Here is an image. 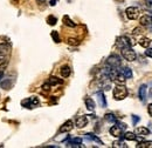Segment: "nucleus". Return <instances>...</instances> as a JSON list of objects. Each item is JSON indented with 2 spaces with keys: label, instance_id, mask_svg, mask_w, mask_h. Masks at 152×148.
Returning a JSON list of instances; mask_svg holds the SVG:
<instances>
[{
  "label": "nucleus",
  "instance_id": "obj_1",
  "mask_svg": "<svg viewBox=\"0 0 152 148\" xmlns=\"http://www.w3.org/2000/svg\"><path fill=\"white\" fill-rule=\"evenodd\" d=\"M127 95H128V90L122 83H118L113 88V98L116 100H123L124 98H127Z\"/></svg>",
  "mask_w": 152,
  "mask_h": 148
},
{
  "label": "nucleus",
  "instance_id": "obj_2",
  "mask_svg": "<svg viewBox=\"0 0 152 148\" xmlns=\"http://www.w3.org/2000/svg\"><path fill=\"white\" fill-rule=\"evenodd\" d=\"M136 42L132 40V39H129L127 37H120V38H117V41H116V45L118 48H125V47H131L133 46Z\"/></svg>",
  "mask_w": 152,
  "mask_h": 148
},
{
  "label": "nucleus",
  "instance_id": "obj_3",
  "mask_svg": "<svg viewBox=\"0 0 152 148\" xmlns=\"http://www.w3.org/2000/svg\"><path fill=\"white\" fill-rule=\"evenodd\" d=\"M127 128L125 124H117L116 126H112L110 128V134L115 138H120L123 136V131Z\"/></svg>",
  "mask_w": 152,
  "mask_h": 148
},
{
  "label": "nucleus",
  "instance_id": "obj_4",
  "mask_svg": "<svg viewBox=\"0 0 152 148\" xmlns=\"http://www.w3.org/2000/svg\"><path fill=\"white\" fill-rule=\"evenodd\" d=\"M122 55L125 60L128 61H133L136 60V52L131 48V47H125V48H122Z\"/></svg>",
  "mask_w": 152,
  "mask_h": 148
},
{
  "label": "nucleus",
  "instance_id": "obj_5",
  "mask_svg": "<svg viewBox=\"0 0 152 148\" xmlns=\"http://www.w3.org/2000/svg\"><path fill=\"white\" fill-rule=\"evenodd\" d=\"M107 64H108V66H110V67L118 68V67L120 66V64H122V60H120V58H119L118 55L112 54V55H110V56L108 58Z\"/></svg>",
  "mask_w": 152,
  "mask_h": 148
},
{
  "label": "nucleus",
  "instance_id": "obj_6",
  "mask_svg": "<svg viewBox=\"0 0 152 148\" xmlns=\"http://www.w3.org/2000/svg\"><path fill=\"white\" fill-rule=\"evenodd\" d=\"M21 104H22V106H25V107H28V108H33V107H36V106H39V100H38V98L33 97V98H28V99L23 100Z\"/></svg>",
  "mask_w": 152,
  "mask_h": 148
},
{
  "label": "nucleus",
  "instance_id": "obj_7",
  "mask_svg": "<svg viewBox=\"0 0 152 148\" xmlns=\"http://www.w3.org/2000/svg\"><path fill=\"white\" fill-rule=\"evenodd\" d=\"M139 15V8L138 7H129L127 8V17L130 20H136Z\"/></svg>",
  "mask_w": 152,
  "mask_h": 148
},
{
  "label": "nucleus",
  "instance_id": "obj_8",
  "mask_svg": "<svg viewBox=\"0 0 152 148\" xmlns=\"http://www.w3.org/2000/svg\"><path fill=\"white\" fill-rule=\"evenodd\" d=\"M10 51L11 48L7 44H0V61H3V59L10 54Z\"/></svg>",
  "mask_w": 152,
  "mask_h": 148
},
{
  "label": "nucleus",
  "instance_id": "obj_9",
  "mask_svg": "<svg viewBox=\"0 0 152 148\" xmlns=\"http://www.w3.org/2000/svg\"><path fill=\"white\" fill-rule=\"evenodd\" d=\"M73 127H74L73 121H72V120H68V121H66L62 126H61L60 132H61V133H67V132H70V131L73 129Z\"/></svg>",
  "mask_w": 152,
  "mask_h": 148
},
{
  "label": "nucleus",
  "instance_id": "obj_10",
  "mask_svg": "<svg viewBox=\"0 0 152 148\" xmlns=\"http://www.w3.org/2000/svg\"><path fill=\"white\" fill-rule=\"evenodd\" d=\"M88 124V119H87V116H78L77 119H76V126L77 128H83L85 127Z\"/></svg>",
  "mask_w": 152,
  "mask_h": 148
},
{
  "label": "nucleus",
  "instance_id": "obj_11",
  "mask_svg": "<svg viewBox=\"0 0 152 148\" xmlns=\"http://www.w3.org/2000/svg\"><path fill=\"white\" fill-rule=\"evenodd\" d=\"M81 143H82V139L81 138H74V139H70L68 141V147H81Z\"/></svg>",
  "mask_w": 152,
  "mask_h": 148
},
{
  "label": "nucleus",
  "instance_id": "obj_12",
  "mask_svg": "<svg viewBox=\"0 0 152 148\" xmlns=\"http://www.w3.org/2000/svg\"><path fill=\"white\" fill-rule=\"evenodd\" d=\"M138 97L140 99V101H145V98H146V85H142L139 87V91H138Z\"/></svg>",
  "mask_w": 152,
  "mask_h": 148
},
{
  "label": "nucleus",
  "instance_id": "obj_13",
  "mask_svg": "<svg viewBox=\"0 0 152 148\" xmlns=\"http://www.w3.org/2000/svg\"><path fill=\"white\" fill-rule=\"evenodd\" d=\"M139 22H140L142 26H147V25L152 24V17H150V15H147V14H146V15H143V17L140 18Z\"/></svg>",
  "mask_w": 152,
  "mask_h": 148
},
{
  "label": "nucleus",
  "instance_id": "obj_14",
  "mask_svg": "<svg viewBox=\"0 0 152 148\" xmlns=\"http://www.w3.org/2000/svg\"><path fill=\"white\" fill-rule=\"evenodd\" d=\"M97 99H98V104L101 105V107H107V101H105V97H104V94H103V92H98L97 94Z\"/></svg>",
  "mask_w": 152,
  "mask_h": 148
},
{
  "label": "nucleus",
  "instance_id": "obj_15",
  "mask_svg": "<svg viewBox=\"0 0 152 148\" xmlns=\"http://www.w3.org/2000/svg\"><path fill=\"white\" fill-rule=\"evenodd\" d=\"M122 72V74H123L125 76V79H131L132 78V71L129 68V67H123L122 69H119Z\"/></svg>",
  "mask_w": 152,
  "mask_h": 148
},
{
  "label": "nucleus",
  "instance_id": "obj_16",
  "mask_svg": "<svg viewBox=\"0 0 152 148\" xmlns=\"http://www.w3.org/2000/svg\"><path fill=\"white\" fill-rule=\"evenodd\" d=\"M85 106H87V108L89 109V110H94L95 109V102H94V100L93 99H90V98H85Z\"/></svg>",
  "mask_w": 152,
  "mask_h": 148
},
{
  "label": "nucleus",
  "instance_id": "obj_17",
  "mask_svg": "<svg viewBox=\"0 0 152 148\" xmlns=\"http://www.w3.org/2000/svg\"><path fill=\"white\" fill-rule=\"evenodd\" d=\"M150 133V131L147 129V128H145V127H137L136 128V134H138V135H140V136H145V135H147Z\"/></svg>",
  "mask_w": 152,
  "mask_h": 148
},
{
  "label": "nucleus",
  "instance_id": "obj_18",
  "mask_svg": "<svg viewBox=\"0 0 152 148\" xmlns=\"http://www.w3.org/2000/svg\"><path fill=\"white\" fill-rule=\"evenodd\" d=\"M48 82H49L50 86H55V85H61L63 81L61 80V79H58V78H56V76H50L49 80H48Z\"/></svg>",
  "mask_w": 152,
  "mask_h": 148
},
{
  "label": "nucleus",
  "instance_id": "obj_19",
  "mask_svg": "<svg viewBox=\"0 0 152 148\" xmlns=\"http://www.w3.org/2000/svg\"><path fill=\"white\" fill-rule=\"evenodd\" d=\"M60 72H61V75H62L63 78H68L70 75V67L69 66H63Z\"/></svg>",
  "mask_w": 152,
  "mask_h": 148
},
{
  "label": "nucleus",
  "instance_id": "obj_20",
  "mask_svg": "<svg viewBox=\"0 0 152 148\" xmlns=\"http://www.w3.org/2000/svg\"><path fill=\"white\" fill-rule=\"evenodd\" d=\"M85 138H87L88 140H93V141H95V142H97V143H100V145H103V142H102L96 135H94L93 133H88V134H85Z\"/></svg>",
  "mask_w": 152,
  "mask_h": 148
},
{
  "label": "nucleus",
  "instance_id": "obj_21",
  "mask_svg": "<svg viewBox=\"0 0 152 148\" xmlns=\"http://www.w3.org/2000/svg\"><path fill=\"white\" fill-rule=\"evenodd\" d=\"M123 138L129 141H135L137 139V135H135V133H132V132H127L125 134H123Z\"/></svg>",
  "mask_w": 152,
  "mask_h": 148
},
{
  "label": "nucleus",
  "instance_id": "obj_22",
  "mask_svg": "<svg viewBox=\"0 0 152 148\" xmlns=\"http://www.w3.org/2000/svg\"><path fill=\"white\" fill-rule=\"evenodd\" d=\"M63 22H65V25H67V26H69V27H75V26H76V24H75L68 15H65V17H63Z\"/></svg>",
  "mask_w": 152,
  "mask_h": 148
},
{
  "label": "nucleus",
  "instance_id": "obj_23",
  "mask_svg": "<svg viewBox=\"0 0 152 148\" xmlns=\"http://www.w3.org/2000/svg\"><path fill=\"white\" fill-rule=\"evenodd\" d=\"M105 120H107L108 122H112V124H115V122L117 121L116 116H115L112 113H108V114H105Z\"/></svg>",
  "mask_w": 152,
  "mask_h": 148
},
{
  "label": "nucleus",
  "instance_id": "obj_24",
  "mask_svg": "<svg viewBox=\"0 0 152 148\" xmlns=\"http://www.w3.org/2000/svg\"><path fill=\"white\" fill-rule=\"evenodd\" d=\"M150 44H151V40H149L147 38H142L140 40H139V45L142 46V47H149L150 46Z\"/></svg>",
  "mask_w": 152,
  "mask_h": 148
},
{
  "label": "nucleus",
  "instance_id": "obj_25",
  "mask_svg": "<svg viewBox=\"0 0 152 148\" xmlns=\"http://www.w3.org/2000/svg\"><path fill=\"white\" fill-rule=\"evenodd\" d=\"M137 147L138 148H152V141H143Z\"/></svg>",
  "mask_w": 152,
  "mask_h": 148
},
{
  "label": "nucleus",
  "instance_id": "obj_26",
  "mask_svg": "<svg viewBox=\"0 0 152 148\" xmlns=\"http://www.w3.org/2000/svg\"><path fill=\"white\" fill-rule=\"evenodd\" d=\"M11 85H12V80H11V79H7V81H3V82H0V86H1L3 88H6V90H10Z\"/></svg>",
  "mask_w": 152,
  "mask_h": 148
},
{
  "label": "nucleus",
  "instance_id": "obj_27",
  "mask_svg": "<svg viewBox=\"0 0 152 148\" xmlns=\"http://www.w3.org/2000/svg\"><path fill=\"white\" fill-rule=\"evenodd\" d=\"M6 67H7V63H3L1 65H0V79L4 76V73H5Z\"/></svg>",
  "mask_w": 152,
  "mask_h": 148
},
{
  "label": "nucleus",
  "instance_id": "obj_28",
  "mask_svg": "<svg viewBox=\"0 0 152 148\" xmlns=\"http://www.w3.org/2000/svg\"><path fill=\"white\" fill-rule=\"evenodd\" d=\"M56 18L55 17H53V15H49L48 18H47V22L49 24V25H55L56 24Z\"/></svg>",
  "mask_w": 152,
  "mask_h": 148
},
{
  "label": "nucleus",
  "instance_id": "obj_29",
  "mask_svg": "<svg viewBox=\"0 0 152 148\" xmlns=\"http://www.w3.org/2000/svg\"><path fill=\"white\" fill-rule=\"evenodd\" d=\"M52 38L54 39L55 42H60V37H58V33L56 31H53L52 32Z\"/></svg>",
  "mask_w": 152,
  "mask_h": 148
},
{
  "label": "nucleus",
  "instance_id": "obj_30",
  "mask_svg": "<svg viewBox=\"0 0 152 148\" xmlns=\"http://www.w3.org/2000/svg\"><path fill=\"white\" fill-rule=\"evenodd\" d=\"M113 147H123V148H127V145L124 142H122V141H115L113 142Z\"/></svg>",
  "mask_w": 152,
  "mask_h": 148
},
{
  "label": "nucleus",
  "instance_id": "obj_31",
  "mask_svg": "<svg viewBox=\"0 0 152 148\" xmlns=\"http://www.w3.org/2000/svg\"><path fill=\"white\" fill-rule=\"evenodd\" d=\"M68 44H69V45L77 46V45L80 44V41H78V40H76V39H68Z\"/></svg>",
  "mask_w": 152,
  "mask_h": 148
},
{
  "label": "nucleus",
  "instance_id": "obj_32",
  "mask_svg": "<svg viewBox=\"0 0 152 148\" xmlns=\"http://www.w3.org/2000/svg\"><path fill=\"white\" fill-rule=\"evenodd\" d=\"M145 3H146V7L149 10H152V0H145Z\"/></svg>",
  "mask_w": 152,
  "mask_h": 148
},
{
  "label": "nucleus",
  "instance_id": "obj_33",
  "mask_svg": "<svg viewBox=\"0 0 152 148\" xmlns=\"http://www.w3.org/2000/svg\"><path fill=\"white\" fill-rule=\"evenodd\" d=\"M42 90H43V91H49V90H50V85H49V82H47V83H45V85L42 86Z\"/></svg>",
  "mask_w": 152,
  "mask_h": 148
},
{
  "label": "nucleus",
  "instance_id": "obj_34",
  "mask_svg": "<svg viewBox=\"0 0 152 148\" xmlns=\"http://www.w3.org/2000/svg\"><path fill=\"white\" fill-rule=\"evenodd\" d=\"M138 121H139V116H137V115H132V122H133V125H136Z\"/></svg>",
  "mask_w": 152,
  "mask_h": 148
},
{
  "label": "nucleus",
  "instance_id": "obj_35",
  "mask_svg": "<svg viewBox=\"0 0 152 148\" xmlns=\"http://www.w3.org/2000/svg\"><path fill=\"white\" fill-rule=\"evenodd\" d=\"M145 54H146L147 56H150V58H152V48H147V51L145 52Z\"/></svg>",
  "mask_w": 152,
  "mask_h": 148
},
{
  "label": "nucleus",
  "instance_id": "obj_36",
  "mask_svg": "<svg viewBox=\"0 0 152 148\" xmlns=\"http://www.w3.org/2000/svg\"><path fill=\"white\" fill-rule=\"evenodd\" d=\"M147 112H149V114L152 116V104L149 105V107H147Z\"/></svg>",
  "mask_w": 152,
  "mask_h": 148
},
{
  "label": "nucleus",
  "instance_id": "obj_37",
  "mask_svg": "<svg viewBox=\"0 0 152 148\" xmlns=\"http://www.w3.org/2000/svg\"><path fill=\"white\" fill-rule=\"evenodd\" d=\"M138 33H142V29L140 28H136L135 32H133V34H138Z\"/></svg>",
  "mask_w": 152,
  "mask_h": 148
},
{
  "label": "nucleus",
  "instance_id": "obj_38",
  "mask_svg": "<svg viewBox=\"0 0 152 148\" xmlns=\"http://www.w3.org/2000/svg\"><path fill=\"white\" fill-rule=\"evenodd\" d=\"M55 3H56L55 0H53V1H50V5H52V6H54V5H55Z\"/></svg>",
  "mask_w": 152,
  "mask_h": 148
},
{
  "label": "nucleus",
  "instance_id": "obj_39",
  "mask_svg": "<svg viewBox=\"0 0 152 148\" xmlns=\"http://www.w3.org/2000/svg\"><path fill=\"white\" fill-rule=\"evenodd\" d=\"M38 1H40V3H43V1H46V0H38Z\"/></svg>",
  "mask_w": 152,
  "mask_h": 148
}]
</instances>
